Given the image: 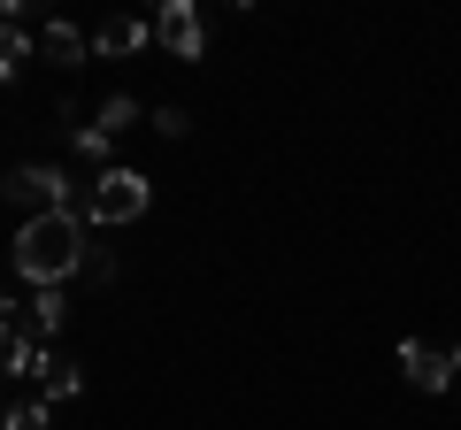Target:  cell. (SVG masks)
I'll list each match as a JSON object with an SVG mask.
<instances>
[{
    "label": "cell",
    "instance_id": "12",
    "mask_svg": "<svg viewBox=\"0 0 461 430\" xmlns=\"http://www.w3.org/2000/svg\"><path fill=\"white\" fill-rule=\"evenodd\" d=\"M85 392V369L77 362H47L39 369V399H77Z\"/></svg>",
    "mask_w": 461,
    "mask_h": 430
},
{
    "label": "cell",
    "instance_id": "9",
    "mask_svg": "<svg viewBox=\"0 0 461 430\" xmlns=\"http://www.w3.org/2000/svg\"><path fill=\"white\" fill-rule=\"evenodd\" d=\"M147 39H154V23H139V16H108V23L93 31V54H139Z\"/></svg>",
    "mask_w": 461,
    "mask_h": 430
},
{
    "label": "cell",
    "instance_id": "15",
    "mask_svg": "<svg viewBox=\"0 0 461 430\" xmlns=\"http://www.w3.org/2000/svg\"><path fill=\"white\" fill-rule=\"evenodd\" d=\"M85 277L108 284V277H115V254H108V246H93V254H85Z\"/></svg>",
    "mask_w": 461,
    "mask_h": 430
},
{
    "label": "cell",
    "instance_id": "10",
    "mask_svg": "<svg viewBox=\"0 0 461 430\" xmlns=\"http://www.w3.org/2000/svg\"><path fill=\"white\" fill-rule=\"evenodd\" d=\"M39 54H47V62H85L93 39H85L77 23H47V31H39Z\"/></svg>",
    "mask_w": 461,
    "mask_h": 430
},
{
    "label": "cell",
    "instance_id": "14",
    "mask_svg": "<svg viewBox=\"0 0 461 430\" xmlns=\"http://www.w3.org/2000/svg\"><path fill=\"white\" fill-rule=\"evenodd\" d=\"M154 131H162V139H185V131H193V116H185V108H154Z\"/></svg>",
    "mask_w": 461,
    "mask_h": 430
},
{
    "label": "cell",
    "instance_id": "3",
    "mask_svg": "<svg viewBox=\"0 0 461 430\" xmlns=\"http://www.w3.org/2000/svg\"><path fill=\"white\" fill-rule=\"evenodd\" d=\"M0 200L8 208H23V215H54V208H77L69 200V177L54 162H16L8 177H0Z\"/></svg>",
    "mask_w": 461,
    "mask_h": 430
},
{
    "label": "cell",
    "instance_id": "5",
    "mask_svg": "<svg viewBox=\"0 0 461 430\" xmlns=\"http://www.w3.org/2000/svg\"><path fill=\"white\" fill-rule=\"evenodd\" d=\"M154 39H162L177 62H200V47H208V23H200V8L193 0H169L162 16H154Z\"/></svg>",
    "mask_w": 461,
    "mask_h": 430
},
{
    "label": "cell",
    "instance_id": "13",
    "mask_svg": "<svg viewBox=\"0 0 461 430\" xmlns=\"http://www.w3.org/2000/svg\"><path fill=\"white\" fill-rule=\"evenodd\" d=\"M0 430H47V399H23V408H8V423Z\"/></svg>",
    "mask_w": 461,
    "mask_h": 430
},
{
    "label": "cell",
    "instance_id": "6",
    "mask_svg": "<svg viewBox=\"0 0 461 430\" xmlns=\"http://www.w3.org/2000/svg\"><path fill=\"white\" fill-rule=\"evenodd\" d=\"M400 369H408L415 392H446V377L461 369V346H454V354H438V346H423V338H408V346H400Z\"/></svg>",
    "mask_w": 461,
    "mask_h": 430
},
{
    "label": "cell",
    "instance_id": "2",
    "mask_svg": "<svg viewBox=\"0 0 461 430\" xmlns=\"http://www.w3.org/2000/svg\"><path fill=\"white\" fill-rule=\"evenodd\" d=\"M147 200H154V184L139 177V169H100L93 177V193H85V215H93V223H139V215H147Z\"/></svg>",
    "mask_w": 461,
    "mask_h": 430
},
{
    "label": "cell",
    "instance_id": "8",
    "mask_svg": "<svg viewBox=\"0 0 461 430\" xmlns=\"http://www.w3.org/2000/svg\"><path fill=\"white\" fill-rule=\"evenodd\" d=\"M39 369H47V346L23 338L16 323H0V384H8V377H39Z\"/></svg>",
    "mask_w": 461,
    "mask_h": 430
},
{
    "label": "cell",
    "instance_id": "7",
    "mask_svg": "<svg viewBox=\"0 0 461 430\" xmlns=\"http://www.w3.org/2000/svg\"><path fill=\"white\" fill-rule=\"evenodd\" d=\"M62 315H69L62 284H47V292H32V300H23V308H16V331H23V338H39V346H47V338L62 331Z\"/></svg>",
    "mask_w": 461,
    "mask_h": 430
},
{
    "label": "cell",
    "instance_id": "4",
    "mask_svg": "<svg viewBox=\"0 0 461 430\" xmlns=\"http://www.w3.org/2000/svg\"><path fill=\"white\" fill-rule=\"evenodd\" d=\"M131 123H139V100H131V93H115L93 123H69V139H77V154H85V162H108V147H115L123 131H131Z\"/></svg>",
    "mask_w": 461,
    "mask_h": 430
},
{
    "label": "cell",
    "instance_id": "11",
    "mask_svg": "<svg viewBox=\"0 0 461 430\" xmlns=\"http://www.w3.org/2000/svg\"><path fill=\"white\" fill-rule=\"evenodd\" d=\"M32 54H39V39H23V23H8V16H0V85L16 77V69L32 62Z\"/></svg>",
    "mask_w": 461,
    "mask_h": 430
},
{
    "label": "cell",
    "instance_id": "1",
    "mask_svg": "<svg viewBox=\"0 0 461 430\" xmlns=\"http://www.w3.org/2000/svg\"><path fill=\"white\" fill-rule=\"evenodd\" d=\"M93 254V215H77V208H54V215H23L16 223V277L23 284H62V277H77V262Z\"/></svg>",
    "mask_w": 461,
    "mask_h": 430
}]
</instances>
